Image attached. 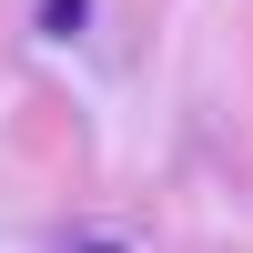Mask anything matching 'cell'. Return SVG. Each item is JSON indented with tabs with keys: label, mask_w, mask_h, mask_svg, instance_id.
I'll use <instances>...</instances> for the list:
<instances>
[{
	"label": "cell",
	"mask_w": 253,
	"mask_h": 253,
	"mask_svg": "<svg viewBox=\"0 0 253 253\" xmlns=\"http://www.w3.org/2000/svg\"><path fill=\"white\" fill-rule=\"evenodd\" d=\"M81 20H91V0H41V31H51V41H71Z\"/></svg>",
	"instance_id": "cell-1"
}]
</instances>
